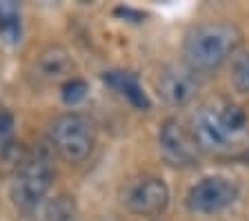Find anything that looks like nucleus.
I'll list each match as a JSON object with an SVG mask.
<instances>
[{"instance_id":"obj_1","label":"nucleus","mask_w":249,"mask_h":221,"mask_svg":"<svg viewBox=\"0 0 249 221\" xmlns=\"http://www.w3.org/2000/svg\"><path fill=\"white\" fill-rule=\"evenodd\" d=\"M192 134L198 150L213 154L233 152L249 134V116L236 103H207L192 116Z\"/></svg>"},{"instance_id":"obj_2","label":"nucleus","mask_w":249,"mask_h":221,"mask_svg":"<svg viewBox=\"0 0 249 221\" xmlns=\"http://www.w3.org/2000/svg\"><path fill=\"white\" fill-rule=\"evenodd\" d=\"M240 29L231 22H202L192 27L182 42L185 65L196 74L213 72L240 45Z\"/></svg>"},{"instance_id":"obj_3","label":"nucleus","mask_w":249,"mask_h":221,"mask_svg":"<svg viewBox=\"0 0 249 221\" xmlns=\"http://www.w3.org/2000/svg\"><path fill=\"white\" fill-rule=\"evenodd\" d=\"M53 183V168L49 163V159L40 152V150H29L25 152L18 163H16L14 177H11V201L18 210L36 212L42 203Z\"/></svg>"},{"instance_id":"obj_4","label":"nucleus","mask_w":249,"mask_h":221,"mask_svg":"<svg viewBox=\"0 0 249 221\" xmlns=\"http://www.w3.org/2000/svg\"><path fill=\"white\" fill-rule=\"evenodd\" d=\"M47 141L62 161L80 163L91 154L93 143H96V130L87 116L78 112H67L49 123Z\"/></svg>"},{"instance_id":"obj_5","label":"nucleus","mask_w":249,"mask_h":221,"mask_svg":"<svg viewBox=\"0 0 249 221\" xmlns=\"http://www.w3.org/2000/svg\"><path fill=\"white\" fill-rule=\"evenodd\" d=\"M120 203L140 217H156L169 203V188L160 177L140 174L120 188Z\"/></svg>"},{"instance_id":"obj_6","label":"nucleus","mask_w":249,"mask_h":221,"mask_svg":"<svg viewBox=\"0 0 249 221\" xmlns=\"http://www.w3.org/2000/svg\"><path fill=\"white\" fill-rule=\"evenodd\" d=\"M238 195L240 188L236 181L216 174V177H205L198 183H194L185 197V205L187 210L196 212V215H216L236 203Z\"/></svg>"},{"instance_id":"obj_7","label":"nucleus","mask_w":249,"mask_h":221,"mask_svg":"<svg viewBox=\"0 0 249 221\" xmlns=\"http://www.w3.org/2000/svg\"><path fill=\"white\" fill-rule=\"evenodd\" d=\"M198 87H200L198 74L185 63L167 65L156 80V92L169 107H182L192 103L194 96L198 94Z\"/></svg>"},{"instance_id":"obj_8","label":"nucleus","mask_w":249,"mask_h":221,"mask_svg":"<svg viewBox=\"0 0 249 221\" xmlns=\"http://www.w3.org/2000/svg\"><path fill=\"white\" fill-rule=\"evenodd\" d=\"M158 145H160V154L169 165H194L198 159V145L194 143L192 134L176 121V119H169V121L162 123L160 132H158Z\"/></svg>"},{"instance_id":"obj_9","label":"nucleus","mask_w":249,"mask_h":221,"mask_svg":"<svg viewBox=\"0 0 249 221\" xmlns=\"http://www.w3.org/2000/svg\"><path fill=\"white\" fill-rule=\"evenodd\" d=\"M38 76L45 80H60V79H67L69 74L73 69V60L71 56L67 54V49L62 47H47L45 52L38 56Z\"/></svg>"},{"instance_id":"obj_10","label":"nucleus","mask_w":249,"mask_h":221,"mask_svg":"<svg viewBox=\"0 0 249 221\" xmlns=\"http://www.w3.org/2000/svg\"><path fill=\"white\" fill-rule=\"evenodd\" d=\"M103 79L107 85H111L114 90H118L134 107H138V110H149L151 103H149V99H147V94L142 92V87H140L136 74H131V72H107Z\"/></svg>"},{"instance_id":"obj_11","label":"nucleus","mask_w":249,"mask_h":221,"mask_svg":"<svg viewBox=\"0 0 249 221\" xmlns=\"http://www.w3.org/2000/svg\"><path fill=\"white\" fill-rule=\"evenodd\" d=\"M22 36V22H20V7L5 0L0 2V38L9 45H16Z\"/></svg>"},{"instance_id":"obj_12","label":"nucleus","mask_w":249,"mask_h":221,"mask_svg":"<svg viewBox=\"0 0 249 221\" xmlns=\"http://www.w3.org/2000/svg\"><path fill=\"white\" fill-rule=\"evenodd\" d=\"M38 210H40V221H76V205L71 197L65 195L42 203Z\"/></svg>"},{"instance_id":"obj_13","label":"nucleus","mask_w":249,"mask_h":221,"mask_svg":"<svg viewBox=\"0 0 249 221\" xmlns=\"http://www.w3.org/2000/svg\"><path fill=\"white\" fill-rule=\"evenodd\" d=\"M231 80L236 85V90L249 94V52L240 54V56L233 58L231 65Z\"/></svg>"},{"instance_id":"obj_14","label":"nucleus","mask_w":249,"mask_h":221,"mask_svg":"<svg viewBox=\"0 0 249 221\" xmlns=\"http://www.w3.org/2000/svg\"><path fill=\"white\" fill-rule=\"evenodd\" d=\"M11 150H14V116L0 110V157H7Z\"/></svg>"},{"instance_id":"obj_15","label":"nucleus","mask_w":249,"mask_h":221,"mask_svg":"<svg viewBox=\"0 0 249 221\" xmlns=\"http://www.w3.org/2000/svg\"><path fill=\"white\" fill-rule=\"evenodd\" d=\"M87 96V83L83 79H69L62 85V100L67 105H76Z\"/></svg>"}]
</instances>
